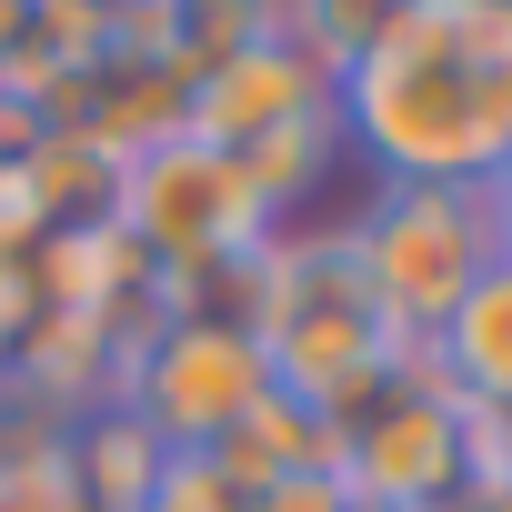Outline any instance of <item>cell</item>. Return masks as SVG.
<instances>
[{
	"mask_svg": "<svg viewBox=\"0 0 512 512\" xmlns=\"http://www.w3.org/2000/svg\"><path fill=\"white\" fill-rule=\"evenodd\" d=\"M342 141L382 181H482L512 161V0H412L332 81Z\"/></svg>",
	"mask_w": 512,
	"mask_h": 512,
	"instance_id": "obj_1",
	"label": "cell"
},
{
	"mask_svg": "<svg viewBox=\"0 0 512 512\" xmlns=\"http://www.w3.org/2000/svg\"><path fill=\"white\" fill-rule=\"evenodd\" d=\"M251 342L272 362V392L352 422L402 362L412 342L392 332V312L362 282V251L352 231H272V262H262V312H251Z\"/></svg>",
	"mask_w": 512,
	"mask_h": 512,
	"instance_id": "obj_2",
	"label": "cell"
},
{
	"mask_svg": "<svg viewBox=\"0 0 512 512\" xmlns=\"http://www.w3.org/2000/svg\"><path fill=\"white\" fill-rule=\"evenodd\" d=\"M352 251H362V282L372 302L392 312V332L422 352L442 332V312L502 262L492 251V221H482V181H382L352 221Z\"/></svg>",
	"mask_w": 512,
	"mask_h": 512,
	"instance_id": "obj_3",
	"label": "cell"
},
{
	"mask_svg": "<svg viewBox=\"0 0 512 512\" xmlns=\"http://www.w3.org/2000/svg\"><path fill=\"white\" fill-rule=\"evenodd\" d=\"M111 221H121V241L141 251L161 282L171 272H211V262H231V251H262L272 241V211L251 201L241 161L211 151V141H191V131L121 161V211Z\"/></svg>",
	"mask_w": 512,
	"mask_h": 512,
	"instance_id": "obj_4",
	"label": "cell"
},
{
	"mask_svg": "<svg viewBox=\"0 0 512 512\" xmlns=\"http://www.w3.org/2000/svg\"><path fill=\"white\" fill-rule=\"evenodd\" d=\"M262 392H272L262 342H251L241 322H201V312H161V322L131 342L121 382H111V402H121L161 452H211Z\"/></svg>",
	"mask_w": 512,
	"mask_h": 512,
	"instance_id": "obj_5",
	"label": "cell"
},
{
	"mask_svg": "<svg viewBox=\"0 0 512 512\" xmlns=\"http://www.w3.org/2000/svg\"><path fill=\"white\" fill-rule=\"evenodd\" d=\"M472 462H482L472 412L422 372V352L342 422V482L352 502H382V512H442L472 482Z\"/></svg>",
	"mask_w": 512,
	"mask_h": 512,
	"instance_id": "obj_6",
	"label": "cell"
},
{
	"mask_svg": "<svg viewBox=\"0 0 512 512\" xmlns=\"http://www.w3.org/2000/svg\"><path fill=\"white\" fill-rule=\"evenodd\" d=\"M312 111H332V71L302 41H262V51H241L231 71L191 81V141H211V151H251V141L312 121Z\"/></svg>",
	"mask_w": 512,
	"mask_h": 512,
	"instance_id": "obj_7",
	"label": "cell"
},
{
	"mask_svg": "<svg viewBox=\"0 0 512 512\" xmlns=\"http://www.w3.org/2000/svg\"><path fill=\"white\" fill-rule=\"evenodd\" d=\"M422 372H432L462 412H512V262H492V272L442 312V332L422 342Z\"/></svg>",
	"mask_w": 512,
	"mask_h": 512,
	"instance_id": "obj_8",
	"label": "cell"
},
{
	"mask_svg": "<svg viewBox=\"0 0 512 512\" xmlns=\"http://www.w3.org/2000/svg\"><path fill=\"white\" fill-rule=\"evenodd\" d=\"M131 41L171 61L181 81H211L241 51L282 41V0H131Z\"/></svg>",
	"mask_w": 512,
	"mask_h": 512,
	"instance_id": "obj_9",
	"label": "cell"
},
{
	"mask_svg": "<svg viewBox=\"0 0 512 512\" xmlns=\"http://www.w3.org/2000/svg\"><path fill=\"white\" fill-rule=\"evenodd\" d=\"M211 462L231 472V492H262V482H282V472L342 462V422L312 412V402H292V392H262V402H251V412L211 442Z\"/></svg>",
	"mask_w": 512,
	"mask_h": 512,
	"instance_id": "obj_10",
	"label": "cell"
},
{
	"mask_svg": "<svg viewBox=\"0 0 512 512\" xmlns=\"http://www.w3.org/2000/svg\"><path fill=\"white\" fill-rule=\"evenodd\" d=\"M161 442L121 412V402H101L91 422H81V442H61V472H71V502L81 512H141V492L161 482Z\"/></svg>",
	"mask_w": 512,
	"mask_h": 512,
	"instance_id": "obj_11",
	"label": "cell"
},
{
	"mask_svg": "<svg viewBox=\"0 0 512 512\" xmlns=\"http://www.w3.org/2000/svg\"><path fill=\"white\" fill-rule=\"evenodd\" d=\"M402 11H412V0H282V41H302V51L342 81V71H352Z\"/></svg>",
	"mask_w": 512,
	"mask_h": 512,
	"instance_id": "obj_12",
	"label": "cell"
},
{
	"mask_svg": "<svg viewBox=\"0 0 512 512\" xmlns=\"http://www.w3.org/2000/svg\"><path fill=\"white\" fill-rule=\"evenodd\" d=\"M141 512H241V492H231V472L211 452H171L161 482L141 492Z\"/></svg>",
	"mask_w": 512,
	"mask_h": 512,
	"instance_id": "obj_13",
	"label": "cell"
},
{
	"mask_svg": "<svg viewBox=\"0 0 512 512\" xmlns=\"http://www.w3.org/2000/svg\"><path fill=\"white\" fill-rule=\"evenodd\" d=\"M342 502H352L342 462H322V472H282V482H262V492H241V512H342Z\"/></svg>",
	"mask_w": 512,
	"mask_h": 512,
	"instance_id": "obj_14",
	"label": "cell"
},
{
	"mask_svg": "<svg viewBox=\"0 0 512 512\" xmlns=\"http://www.w3.org/2000/svg\"><path fill=\"white\" fill-rule=\"evenodd\" d=\"M482 221H492V251L512 262V161H502V171H482Z\"/></svg>",
	"mask_w": 512,
	"mask_h": 512,
	"instance_id": "obj_15",
	"label": "cell"
},
{
	"mask_svg": "<svg viewBox=\"0 0 512 512\" xmlns=\"http://www.w3.org/2000/svg\"><path fill=\"white\" fill-rule=\"evenodd\" d=\"M442 512H512V482H492V472H472V482H462V492H452Z\"/></svg>",
	"mask_w": 512,
	"mask_h": 512,
	"instance_id": "obj_16",
	"label": "cell"
},
{
	"mask_svg": "<svg viewBox=\"0 0 512 512\" xmlns=\"http://www.w3.org/2000/svg\"><path fill=\"white\" fill-rule=\"evenodd\" d=\"M342 512H382V502H342Z\"/></svg>",
	"mask_w": 512,
	"mask_h": 512,
	"instance_id": "obj_17",
	"label": "cell"
}]
</instances>
